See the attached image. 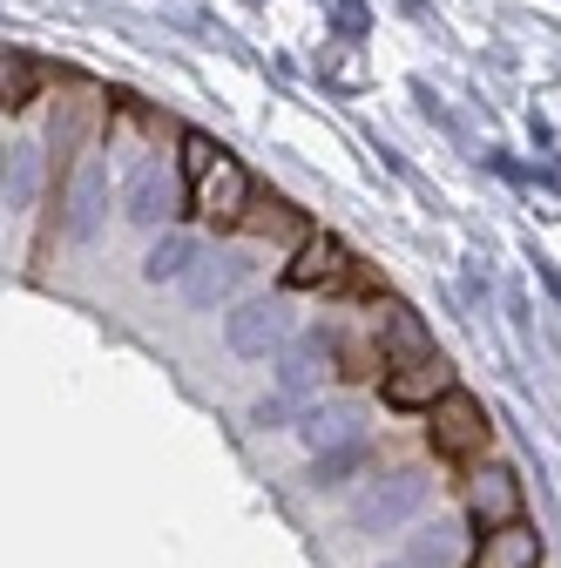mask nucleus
<instances>
[{"mask_svg":"<svg viewBox=\"0 0 561 568\" xmlns=\"http://www.w3.org/2000/svg\"><path fill=\"white\" fill-rule=\"evenodd\" d=\"M534 561H541V535L528 521H508V528H494L480 541V555L467 568H534Z\"/></svg>","mask_w":561,"mask_h":568,"instance_id":"obj_11","label":"nucleus"},{"mask_svg":"<svg viewBox=\"0 0 561 568\" xmlns=\"http://www.w3.org/2000/svg\"><path fill=\"white\" fill-rule=\"evenodd\" d=\"M427 413H434V454L440 460H473L487 447V434H494V426H487V406L473 393H460V386L447 399H434Z\"/></svg>","mask_w":561,"mask_h":568,"instance_id":"obj_4","label":"nucleus"},{"mask_svg":"<svg viewBox=\"0 0 561 568\" xmlns=\"http://www.w3.org/2000/svg\"><path fill=\"white\" fill-rule=\"evenodd\" d=\"M109 217V170L89 156L75 163V183H68V237H95Z\"/></svg>","mask_w":561,"mask_h":568,"instance_id":"obj_7","label":"nucleus"},{"mask_svg":"<svg viewBox=\"0 0 561 568\" xmlns=\"http://www.w3.org/2000/svg\"><path fill=\"white\" fill-rule=\"evenodd\" d=\"M386 352H392V366H419V359H440L427 325H419V312L406 305H386Z\"/></svg>","mask_w":561,"mask_h":568,"instance_id":"obj_14","label":"nucleus"},{"mask_svg":"<svg viewBox=\"0 0 561 568\" xmlns=\"http://www.w3.org/2000/svg\"><path fill=\"white\" fill-rule=\"evenodd\" d=\"M285 284L292 292H353V284H366V277H359V257L345 251L332 231H312L298 244V257L285 264Z\"/></svg>","mask_w":561,"mask_h":568,"instance_id":"obj_2","label":"nucleus"},{"mask_svg":"<svg viewBox=\"0 0 561 568\" xmlns=\"http://www.w3.org/2000/svg\"><path fill=\"white\" fill-rule=\"evenodd\" d=\"M453 393L447 359H419V366H392L386 373V406H434Z\"/></svg>","mask_w":561,"mask_h":568,"instance_id":"obj_9","label":"nucleus"},{"mask_svg":"<svg viewBox=\"0 0 561 568\" xmlns=\"http://www.w3.org/2000/svg\"><path fill=\"white\" fill-rule=\"evenodd\" d=\"M190 264H196V244H190V237H163V244L143 257V277H150V284H176V277H190Z\"/></svg>","mask_w":561,"mask_h":568,"instance_id":"obj_18","label":"nucleus"},{"mask_svg":"<svg viewBox=\"0 0 561 568\" xmlns=\"http://www.w3.org/2000/svg\"><path fill=\"white\" fill-rule=\"evenodd\" d=\"M224 338H231V352H244V359H271V352L292 345V312L271 305V298L237 305V312L224 318Z\"/></svg>","mask_w":561,"mask_h":568,"instance_id":"obj_5","label":"nucleus"},{"mask_svg":"<svg viewBox=\"0 0 561 568\" xmlns=\"http://www.w3.org/2000/svg\"><path fill=\"white\" fill-rule=\"evenodd\" d=\"M183 170H190V210H203L210 224H237L251 210V176L237 156H224L203 129H183Z\"/></svg>","mask_w":561,"mask_h":568,"instance_id":"obj_1","label":"nucleus"},{"mask_svg":"<svg viewBox=\"0 0 561 568\" xmlns=\"http://www.w3.org/2000/svg\"><path fill=\"white\" fill-rule=\"evenodd\" d=\"M251 237H298L305 244V224H298V210L292 203H277V196H251V210L237 217Z\"/></svg>","mask_w":561,"mask_h":568,"instance_id":"obj_16","label":"nucleus"},{"mask_svg":"<svg viewBox=\"0 0 561 568\" xmlns=\"http://www.w3.org/2000/svg\"><path fill=\"white\" fill-rule=\"evenodd\" d=\"M467 515L494 535V528H508V521H521V480L508 474V467H487L473 487H467Z\"/></svg>","mask_w":561,"mask_h":568,"instance_id":"obj_6","label":"nucleus"},{"mask_svg":"<svg viewBox=\"0 0 561 568\" xmlns=\"http://www.w3.org/2000/svg\"><path fill=\"white\" fill-rule=\"evenodd\" d=\"M359 460H366L359 447H338V454H318V474H312V480H318V487H338L345 474H359Z\"/></svg>","mask_w":561,"mask_h":568,"instance_id":"obj_20","label":"nucleus"},{"mask_svg":"<svg viewBox=\"0 0 561 568\" xmlns=\"http://www.w3.org/2000/svg\"><path fill=\"white\" fill-rule=\"evenodd\" d=\"M41 196V150L14 142V150H0V203L8 210H28Z\"/></svg>","mask_w":561,"mask_h":568,"instance_id":"obj_12","label":"nucleus"},{"mask_svg":"<svg viewBox=\"0 0 561 568\" xmlns=\"http://www.w3.org/2000/svg\"><path fill=\"white\" fill-rule=\"evenodd\" d=\"M298 434H305V447H318V454L359 447V413H353V406H312V413L298 419Z\"/></svg>","mask_w":561,"mask_h":568,"instance_id":"obj_13","label":"nucleus"},{"mask_svg":"<svg viewBox=\"0 0 561 568\" xmlns=\"http://www.w3.org/2000/svg\"><path fill=\"white\" fill-rule=\"evenodd\" d=\"M41 89V68L28 54H0V109H21Z\"/></svg>","mask_w":561,"mask_h":568,"instance_id":"obj_19","label":"nucleus"},{"mask_svg":"<svg viewBox=\"0 0 561 568\" xmlns=\"http://www.w3.org/2000/svg\"><path fill=\"white\" fill-rule=\"evenodd\" d=\"M285 413H292L285 393H277V399H257V426H285Z\"/></svg>","mask_w":561,"mask_h":568,"instance_id":"obj_21","label":"nucleus"},{"mask_svg":"<svg viewBox=\"0 0 561 568\" xmlns=\"http://www.w3.org/2000/svg\"><path fill=\"white\" fill-rule=\"evenodd\" d=\"M129 217L150 224V231L163 217H176V183H170L163 163H135V176H129Z\"/></svg>","mask_w":561,"mask_h":568,"instance_id":"obj_10","label":"nucleus"},{"mask_svg":"<svg viewBox=\"0 0 561 568\" xmlns=\"http://www.w3.org/2000/svg\"><path fill=\"white\" fill-rule=\"evenodd\" d=\"M386 568H460V541H453V528H427V535H412V548L399 561H386Z\"/></svg>","mask_w":561,"mask_h":568,"instance_id":"obj_17","label":"nucleus"},{"mask_svg":"<svg viewBox=\"0 0 561 568\" xmlns=\"http://www.w3.org/2000/svg\"><path fill=\"white\" fill-rule=\"evenodd\" d=\"M332 366H338V338H332V332H305L298 345H285V366H277V386H285V393H305V386H318Z\"/></svg>","mask_w":561,"mask_h":568,"instance_id":"obj_8","label":"nucleus"},{"mask_svg":"<svg viewBox=\"0 0 561 568\" xmlns=\"http://www.w3.org/2000/svg\"><path fill=\"white\" fill-rule=\"evenodd\" d=\"M419 501H427V474H386V480H373L359 501H353V528L359 535H392L399 521H412L419 515Z\"/></svg>","mask_w":561,"mask_h":568,"instance_id":"obj_3","label":"nucleus"},{"mask_svg":"<svg viewBox=\"0 0 561 568\" xmlns=\"http://www.w3.org/2000/svg\"><path fill=\"white\" fill-rule=\"evenodd\" d=\"M237 284H244V264L237 257H203V264H190V298L196 305H224Z\"/></svg>","mask_w":561,"mask_h":568,"instance_id":"obj_15","label":"nucleus"}]
</instances>
